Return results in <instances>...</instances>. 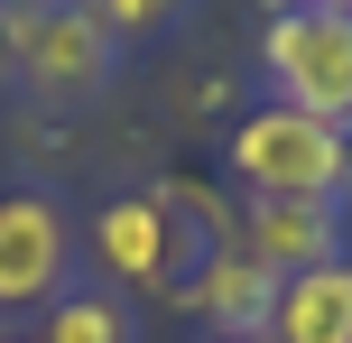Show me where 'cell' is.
Segmentation results:
<instances>
[{
    "label": "cell",
    "instance_id": "5b68a950",
    "mask_svg": "<svg viewBox=\"0 0 352 343\" xmlns=\"http://www.w3.org/2000/svg\"><path fill=\"white\" fill-rule=\"evenodd\" d=\"M93 251H102V269L121 278V288H167L176 278V204L158 186L111 195L102 214H93Z\"/></svg>",
    "mask_w": 352,
    "mask_h": 343
},
{
    "label": "cell",
    "instance_id": "4fadbf2b",
    "mask_svg": "<svg viewBox=\"0 0 352 343\" xmlns=\"http://www.w3.org/2000/svg\"><path fill=\"white\" fill-rule=\"evenodd\" d=\"M0 343H37V334H10V325H0Z\"/></svg>",
    "mask_w": 352,
    "mask_h": 343
},
{
    "label": "cell",
    "instance_id": "52a82bcc",
    "mask_svg": "<svg viewBox=\"0 0 352 343\" xmlns=\"http://www.w3.org/2000/svg\"><path fill=\"white\" fill-rule=\"evenodd\" d=\"M186 307L204 316L213 334H269L278 278H269L260 260L241 251V232H232V241H204V260H195V278H186Z\"/></svg>",
    "mask_w": 352,
    "mask_h": 343
},
{
    "label": "cell",
    "instance_id": "ba28073f",
    "mask_svg": "<svg viewBox=\"0 0 352 343\" xmlns=\"http://www.w3.org/2000/svg\"><path fill=\"white\" fill-rule=\"evenodd\" d=\"M269 343H352V260L306 269V278H278Z\"/></svg>",
    "mask_w": 352,
    "mask_h": 343
},
{
    "label": "cell",
    "instance_id": "30bf717a",
    "mask_svg": "<svg viewBox=\"0 0 352 343\" xmlns=\"http://www.w3.org/2000/svg\"><path fill=\"white\" fill-rule=\"evenodd\" d=\"M93 19H102L111 37H148V28H167V19H186V0H84Z\"/></svg>",
    "mask_w": 352,
    "mask_h": 343
},
{
    "label": "cell",
    "instance_id": "7a4b0ae2",
    "mask_svg": "<svg viewBox=\"0 0 352 343\" xmlns=\"http://www.w3.org/2000/svg\"><path fill=\"white\" fill-rule=\"evenodd\" d=\"M260 74L269 102H297L352 130V10H278L260 28Z\"/></svg>",
    "mask_w": 352,
    "mask_h": 343
},
{
    "label": "cell",
    "instance_id": "8fae6325",
    "mask_svg": "<svg viewBox=\"0 0 352 343\" xmlns=\"http://www.w3.org/2000/svg\"><path fill=\"white\" fill-rule=\"evenodd\" d=\"M278 10H352V0H278Z\"/></svg>",
    "mask_w": 352,
    "mask_h": 343
},
{
    "label": "cell",
    "instance_id": "277c9868",
    "mask_svg": "<svg viewBox=\"0 0 352 343\" xmlns=\"http://www.w3.org/2000/svg\"><path fill=\"white\" fill-rule=\"evenodd\" d=\"M74 269V223L56 214V195L37 186H10L0 195V316L19 307H56Z\"/></svg>",
    "mask_w": 352,
    "mask_h": 343
},
{
    "label": "cell",
    "instance_id": "9c48e42d",
    "mask_svg": "<svg viewBox=\"0 0 352 343\" xmlns=\"http://www.w3.org/2000/svg\"><path fill=\"white\" fill-rule=\"evenodd\" d=\"M37 343H130V316L102 288H65L47 307V325H37Z\"/></svg>",
    "mask_w": 352,
    "mask_h": 343
},
{
    "label": "cell",
    "instance_id": "7c38bea8",
    "mask_svg": "<svg viewBox=\"0 0 352 343\" xmlns=\"http://www.w3.org/2000/svg\"><path fill=\"white\" fill-rule=\"evenodd\" d=\"M213 343H269V334H213Z\"/></svg>",
    "mask_w": 352,
    "mask_h": 343
},
{
    "label": "cell",
    "instance_id": "6da1fadb",
    "mask_svg": "<svg viewBox=\"0 0 352 343\" xmlns=\"http://www.w3.org/2000/svg\"><path fill=\"white\" fill-rule=\"evenodd\" d=\"M232 177L250 186V204H343L352 130L316 121L297 102H250L232 121Z\"/></svg>",
    "mask_w": 352,
    "mask_h": 343
},
{
    "label": "cell",
    "instance_id": "3957f363",
    "mask_svg": "<svg viewBox=\"0 0 352 343\" xmlns=\"http://www.w3.org/2000/svg\"><path fill=\"white\" fill-rule=\"evenodd\" d=\"M0 47L37 93H102L121 65V37L84 10V0H10L0 10Z\"/></svg>",
    "mask_w": 352,
    "mask_h": 343
},
{
    "label": "cell",
    "instance_id": "8992f818",
    "mask_svg": "<svg viewBox=\"0 0 352 343\" xmlns=\"http://www.w3.org/2000/svg\"><path fill=\"white\" fill-rule=\"evenodd\" d=\"M241 251L260 260L269 278H306V269H334L343 251V204H250L241 214Z\"/></svg>",
    "mask_w": 352,
    "mask_h": 343
}]
</instances>
